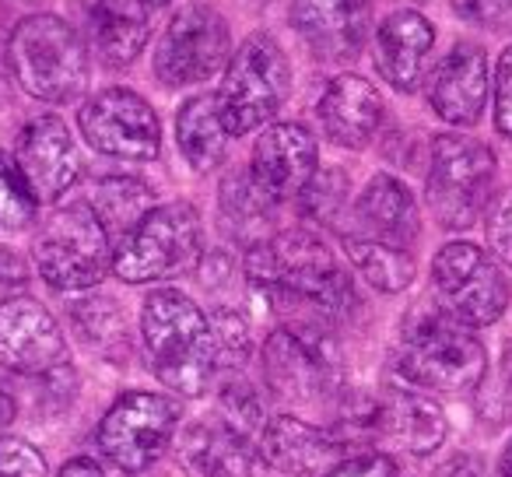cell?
Listing matches in <instances>:
<instances>
[{"label": "cell", "mask_w": 512, "mask_h": 477, "mask_svg": "<svg viewBox=\"0 0 512 477\" xmlns=\"http://www.w3.org/2000/svg\"><path fill=\"white\" fill-rule=\"evenodd\" d=\"M477 411L484 421H512V348L505 351L502 365L495 372H484L477 383Z\"/></svg>", "instance_id": "cell-31"}, {"label": "cell", "mask_w": 512, "mask_h": 477, "mask_svg": "<svg viewBox=\"0 0 512 477\" xmlns=\"http://www.w3.org/2000/svg\"><path fill=\"white\" fill-rule=\"evenodd\" d=\"M92 211L99 214V221L106 225L109 239L123 235L151 211V190L137 179H123V176H109L95 186V200Z\"/></svg>", "instance_id": "cell-29"}, {"label": "cell", "mask_w": 512, "mask_h": 477, "mask_svg": "<svg viewBox=\"0 0 512 477\" xmlns=\"http://www.w3.org/2000/svg\"><path fill=\"white\" fill-rule=\"evenodd\" d=\"M32 257L43 281L57 292H85L95 288L113 267V239L92 204L57 207L43 221L32 246Z\"/></svg>", "instance_id": "cell-6"}, {"label": "cell", "mask_w": 512, "mask_h": 477, "mask_svg": "<svg viewBox=\"0 0 512 477\" xmlns=\"http://www.w3.org/2000/svg\"><path fill=\"white\" fill-rule=\"evenodd\" d=\"M495 183V155L488 144L463 134H442L432 141L428 169V207L442 228H470L488 207Z\"/></svg>", "instance_id": "cell-8"}, {"label": "cell", "mask_w": 512, "mask_h": 477, "mask_svg": "<svg viewBox=\"0 0 512 477\" xmlns=\"http://www.w3.org/2000/svg\"><path fill=\"white\" fill-rule=\"evenodd\" d=\"M25 278H29L25 260L11 250H0V281H8V285H22Z\"/></svg>", "instance_id": "cell-40"}, {"label": "cell", "mask_w": 512, "mask_h": 477, "mask_svg": "<svg viewBox=\"0 0 512 477\" xmlns=\"http://www.w3.org/2000/svg\"><path fill=\"white\" fill-rule=\"evenodd\" d=\"M439 306L467 327H488L509 306V278L474 243H449L432 264Z\"/></svg>", "instance_id": "cell-10"}, {"label": "cell", "mask_w": 512, "mask_h": 477, "mask_svg": "<svg viewBox=\"0 0 512 477\" xmlns=\"http://www.w3.org/2000/svg\"><path fill=\"white\" fill-rule=\"evenodd\" d=\"M11 418H15V397H11V390L0 379V428L11 425Z\"/></svg>", "instance_id": "cell-43"}, {"label": "cell", "mask_w": 512, "mask_h": 477, "mask_svg": "<svg viewBox=\"0 0 512 477\" xmlns=\"http://www.w3.org/2000/svg\"><path fill=\"white\" fill-rule=\"evenodd\" d=\"M74 320L85 330V337L92 344H106L109 337H123V320L120 309L113 306V299H88L74 309Z\"/></svg>", "instance_id": "cell-32"}, {"label": "cell", "mask_w": 512, "mask_h": 477, "mask_svg": "<svg viewBox=\"0 0 512 477\" xmlns=\"http://www.w3.org/2000/svg\"><path fill=\"white\" fill-rule=\"evenodd\" d=\"M57 477H106V470L95 460H88V456H74V460H67L64 467H60Z\"/></svg>", "instance_id": "cell-42"}, {"label": "cell", "mask_w": 512, "mask_h": 477, "mask_svg": "<svg viewBox=\"0 0 512 477\" xmlns=\"http://www.w3.org/2000/svg\"><path fill=\"white\" fill-rule=\"evenodd\" d=\"M183 460L200 477H256L264 467L260 435L228 418L193 425L183 439Z\"/></svg>", "instance_id": "cell-20"}, {"label": "cell", "mask_w": 512, "mask_h": 477, "mask_svg": "<svg viewBox=\"0 0 512 477\" xmlns=\"http://www.w3.org/2000/svg\"><path fill=\"white\" fill-rule=\"evenodd\" d=\"M344 253L355 264V271L369 281L379 292H404L414 281V257L411 250H400L390 243H376V239H365V235L344 232Z\"/></svg>", "instance_id": "cell-28"}, {"label": "cell", "mask_w": 512, "mask_h": 477, "mask_svg": "<svg viewBox=\"0 0 512 477\" xmlns=\"http://www.w3.org/2000/svg\"><path fill=\"white\" fill-rule=\"evenodd\" d=\"M439 477H488L484 474V463L477 456H453V460L442 467Z\"/></svg>", "instance_id": "cell-41"}, {"label": "cell", "mask_w": 512, "mask_h": 477, "mask_svg": "<svg viewBox=\"0 0 512 477\" xmlns=\"http://www.w3.org/2000/svg\"><path fill=\"white\" fill-rule=\"evenodd\" d=\"M204 253V232H200V214L190 204L151 207L130 232L120 235L113 246V271L127 285H148L186 274L200 264Z\"/></svg>", "instance_id": "cell-5"}, {"label": "cell", "mask_w": 512, "mask_h": 477, "mask_svg": "<svg viewBox=\"0 0 512 477\" xmlns=\"http://www.w3.org/2000/svg\"><path fill=\"white\" fill-rule=\"evenodd\" d=\"M288 88H292V71L285 50L267 32H253L235 50V57H228L225 81L214 95L228 137L264 127L285 106Z\"/></svg>", "instance_id": "cell-7"}, {"label": "cell", "mask_w": 512, "mask_h": 477, "mask_svg": "<svg viewBox=\"0 0 512 477\" xmlns=\"http://www.w3.org/2000/svg\"><path fill=\"white\" fill-rule=\"evenodd\" d=\"M36 211L39 200L32 197L15 158L8 151H0V228L4 232H22V228H29L36 221Z\"/></svg>", "instance_id": "cell-30"}, {"label": "cell", "mask_w": 512, "mask_h": 477, "mask_svg": "<svg viewBox=\"0 0 512 477\" xmlns=\"http://www.w3.org/2000/svg\"><path fill=\"white\" fill-rule=\"evenodd\" d=\"M179 414L183 411L172 397L130 390L99 421L95 442L113 467L127 470V474H141L169 449L179 428Z\"/></svg>", "instance_id": "cell-9"}, {"label": "cell", "mask_w": 512, "mask_h": 477, "mask_svg": "<svg viewBox=\"0 0 512 477\" xmlns=\"http://www.w3.org/2000/svg\"><path fill=\"white\" fill-rule=\"evenodd\" d=\"M274 207L278 204L253 183V176H228L221 183V218L242 243H264L267 228L274 225Z\"/></svg>", "instance_id": "cell-27"}, {"label": "cell", "mask_w": 512, "mask_h": 477, "mask_svg": "<svg viewBox=\"0 0 512 477\" xmlns=\"http://www.w3.org/2000/svg\"><path fill=\"white\" fill-rule=\"evenodd\" d=\"M211 330H214V344H218V365H239L249 355V330L242 323V316H235L232 309H218L211 316Z\"/></svg>", "instance_id": "cell-33"}, {"label": "cell", "mask_w": 512, "mask_h": 477, "mask_svg": "<svg viewBox=\"0 0 512 477\" xmlns=\"http://www.w3.org/2000/svg\"><path fill=\"white\" fill-rule=\"evenodd\" d=\"M316 116L323 123V134L341 148H365L376 137L383 123V99L358 74H341L327 85Z\"/></svg>", "instance_id": "cell-21"}, {"label": "cell", "mask_w": 512, "mask_h": 477, "mask_svg": "<svg viewBox=\"0 0 512 477\" xmlns=\"http://www.w3.org/2000/svg\"><path fill=\"white\" fill-rule=\"evenodd\" d=\"M264 372L274 393L309 404L327 390L334 376V348L320 323H292L267 337Z\"/></svg>", "instance_id": "cell-13"}, {"label": "cell", "mask_w": 512, "mask_h": 477, "mask_svg": "<svg viewBox=\"0 0 512 477\" xmlns=\"http://www.w3.org/2000/svg\"><path fill=\"white\" fill-rule=\"evenodd\" d=\"M502 477H512V442L505 446V453H502Z\"/></svg>", "instance_id": "cell-44"}, {"label": "cell", "mask_w": 512, "mask_h": 477, "mask_svg": "<svg viewBox=\"0 0 512 477\" xmlns=\"http://www.w3.org/2000/svg\"><path fill=\"white\" fill-rule=\"evenodd\" d=\"M428 102L453 127H474L488 102V53L477 43H456L432 71Z\"/></svg>", "instance_id": "cell-18"}, {"label": "cell", "mask_w": 512, "mask_h": 477, "mask_svg": "<svg viewBox=\"0 0 512 477\" xmlns=\"http://www.w3.org/2000/svg\"><path fill=\"white\" fill-rule=\"evenodd\" d=\"M421 218L411 190L393 176H372L355 204V232L376 243H390L411 250L418 243Z\"/></svg>", "instance_id": "cell-22"}, {"label": "cell", "mask_w": 512, "mask_h": 477, "mask_svg": "<svg viewBox=\"0 0 512 477\" xmlns=\"http://www.w3.org/2000/svg\"><path fill=\"white\" fill-rule=\"evenodd\" d=\"M344 190H348V183H344V176L337 169L313 176L306 183V190H302L306 193V214L309 218L330 221L337 214V207L344 204Z\"/></svg>", "instance_id": "cell-34"}, {"label": "cell", "mask_w": 512, "mask_h": 477, "mask_svg": "<svg viewBox=\"0 0 512 477\" xmlns=\"http://www.w3.org/2000/svg\"><path fill=\"white\" fill-rule=\"evenodd\" d=\"M463 22L488 32H512V0H453Z\"/></svg>", "instance_id": "cell-36"}, {"label": "cell", "mask_w": 512, "mask_h": 477, "mask_svg": "<svg viewBox=\"0 0 512 477\" xmlns=\"http://www.w3.org/2000/svg\"><path fill=\"white\" fill-rule=\"evenodd\" d=\"M67 358L60 323L43 302L29 295L0 302V369L18 376H46L57 372Z\"/></svg>", "instance_id": "cell-14"}, {"label": "cell", "mask_w": 512, "mask_h": 477, "mask_svg": "<svg viewBox=\"0 0 512 477\" xmlns=\"http://www.w3.org/2000/svg\"><path fill=\"white\" fill-rule=\"evenodd\" d=\"M232 57L228 22L211 4H186L165 29L155 50V74L162 85L183 88L207 81Z\"/></svg>", "instance_id": "cell-11"}, {"label": "cell", "mask_w": 512, "mask_h": 477, "mask_svg": "<svg viewBox=\"0 0 512 477\" xmlns=\"http://www.w3.org/2000/svg\"><path fill=\"white\" fill-rule=\"evenodd\" d=\"M369 421L376 439L407 449L414 456H428L446 439V414H442V407L432 397L407 390V386L386 390L383 400L372 407Z\"/></svg>", "instance_id": "cell-19"}, {"label": "cell", "mask_w": 512, "mask_h": 477, "mask_svg": "<svg viewBox=\"0 0 512 477\" xmlns=\"http://www.w3.org/2000/svg\"><path fill=\"white\" fill-rule=\"evenodd\" d=\"M176 141L179 151L186 155V162L197 172L214 169L225 158L228 130L218 116L214 95H193L190 102H183V109L176 116Z\"/></svg>", "instance_id": "cell-26"}, {"label": "cell", "mask_w": 512, "mask_h": 477, "mask_svg": "<svg viewBox=\"0 0 512 477\" xmlns=\"http://www.w3.org/2000/svg\"><path fill=\"white\" fill-rule=\"evenodd\" d=\"M484 232H488V246L495 257L512 264V190H505L498 200H491L488 218H484Z\"/></svg>", "instance_id": "cell-37"}, {"label": "cell", "mask_w": 512, "mask_h": 477, "mask_svg": "<svg viewBox=\"0 0 512 477\" xmlns=\"http://www.w3.org/2000/svg\"><path fill=\"white\" fill-rule=\"evenodd\" d=\"M400 372L411 383L442 393L477 390L488 372V351L477 334L446 309H421L404 330Z\"/></svg>", "instance_id": "cell-3"}, {"label": "cell", "mask_w": 512, "mask_h": 477, "mask_svg": "<svg viewBox=\"0 0 512 477\" xmlns=\"http://www.w3.org/2000/svg\"><path fill=\"white\" fill-rule=\"evenodd\" d=\"M249 176L274 204L292 200L316 176V137L302 123H274L253 148Z\"/></svg>", "instance_id": "cell-17"}, {"label": "cell", "mask_w": 512, "mask_h": 477, "mask_svg": "<svg viewBox=\"0 0 512 477\" xmlns=\"http://www.w3.org/2000/svg\"><path fill=\"white\" fill-rule=\"evenodd\" d=\"M81 134L95 151L123 162H151L162 151V127L148 102L130 88H102L81 106Z\"/></svg>", "instance_id": "cell-12"}, {"label": "cell", "mask_w": 512, "mask_h": 477, "mask_svg": "<svg viewBox=\"0 0 512 477\" xmlns=\"http://www.w3.org/2000/svg\"><path fill=\"white\" fill-rule=\"evenodd\" d=\"M0 477H46V460L32 442L4 435L0 439Z\"/></svg>", "instance_id": "cell-35"}, {"label": "cell", "mask_w": 512, "mask_h": 477, "mask_svg": "<svg viewBox=\"0 0 512 477\" xmlns=\"http://www.w3.org/2000/svg\"><path fill=\"white\" fill-rule=\"evenodd\" d=\"M292 25L323 64L358 57L372 32L369 0H292Z\"/></svg>", "instance_id": "cell-16"}, {"label": "cell", "mask_w": 512, "mask_h": 477, "mask_svg": "<svg viewBox=\"0 0 512 477\" xmlns=\"http://www.w3.org/2000/svg\"><path fill=\"white\" fill-rule=\"evenodd\" d=\"M8 60L18 85L39 102H74L88 85V50L57 15H29L15 25Z\"/></svg>", "instance_id": "cell-4"}, {"label": "cell", "mask_w": 512, "mask_h": 477, "mask_svg": "<svg viewBox=\"0 0 512 477\" xmlns=\"http://www.w3.org/2000/svg\"><path fill=\"white\" fill-rule=\"evenodd\" d=\"M141 334L155 376L183 397L207 393L218 369L211 316L176 288H158L144 299Z\"/></svg>", "instance_id": "cell-2"}, {"label": "cell", "mask_w": 512, "mask_h": 477, "mask_svg": "<svg viewBox=\"0 0 512 477\" xmlns=\"http://www.w3.org/2000/svg\"><path fill=\"white\" fill-rule=\"evenodd\" d=\"M15 165L39 204L60 200L81 176V155L60 116H36L18 134Z\"/></svg>", "instance_id": "cell-15"}, {"label": "cell", "mask_w": 512, "mask_h": 477, "mask_svg": "<svg viewBox=\"0 0 512 477\" xmlns=\"http://www.w3.org/2000/svg\"><path fill=\"white\" fill-rule=\"evenodd\" d=\"M327 477H397V467H393L390 456L365 449V453H355L348 460H337L327 470Z\"/></svg>", "instance_id": "cell-38"}, {"label": "cell", "mask_w": 512, "mask_h": 477, "mask_svg": "<svg viewBox=\"0 0 512 477\" xmlns=\"http://www.w3.org/2000/svg\"><path fill=\"white\" fill-rule=\"evenodd\" d=\"M264 463L281 474H320L344 456L341 442L292 414H274L260 432Z\"/></svg>", "instance_id": "cell-23"}, {"label": "cell", "mask_w": 512, "mask_h": 477, "mask_svg": "<svg viewBox=\"0 0 512 477\" xmlns=\"http://www.w3.org/2000/svg\"><path fill=\"white\" fill-rule=\"evenodd\" d=\"M169 0H99L92 11L95 50L109 67H127L148 46L151 22Z\"/></svg>", "instance_id": "cell-25"}, {"label": "cell", "mask_w": 512, "mask_h": 477, "mask_svg": "<svg viewBox=\"0 0 512 477\" xmlns=\"http://www.w3.org/2000/svg\"><path fill=\"white\" fill-rule=\"evenodd\" d=\"M246 274L274 306L309 313V323L344 316L355 306L348 271L313 232H281L256 243L246 257Z\"/></svg>", "instance_id": "cell-1"}, {"label": "cell", "mask_w": 512, "mask_h": 477, "mask_svg": "<svg viewBox=\"0 0 512 477\" xmlns=\"http://www.w3.org/2000/svg\"><path fill=\"white\" fill-rule=\"evenodd\" d=\"M495 127L512 137V46L498 57L495 67Z\"/></svg>", "instance_id": "cell-39"}, {"label": "cell", "mask_w": 512, "mask_h": 477, "mask_svg": "<svg viewBox=\"0 0 512 477\" xmlns=\"http://www.w3.org/2000/svg\"><path fill=\"white\" fill-rule=\"evenodd\" d=\"M435 46V25L418 11H393L376 32V67L397 92H414Z\"/></svg>", "instance_id": "cell-24"}]
</instances>
